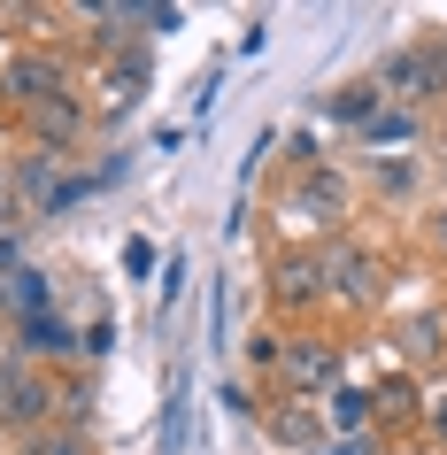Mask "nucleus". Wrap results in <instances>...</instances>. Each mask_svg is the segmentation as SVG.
I'll list each match as a JSON object with an SVG mask.
<instances>
[{"mask_svg":"<svg viewBox=\"0 0 447 455\" xmlns=\"http://www.w3.org/2000/svg\"><path fill=\"white\" fill-rule=\"evenodd\" d=\"M0 85H8V54H0Z\"/></svg>","mask_w":447,"mask_h":455,"instance_id":"nucleus-21","label":"nucleus"},{"mask_svg":"<svg viewBox=\"0 0 447 455\" xmlns=\"http://www.w3.org/2000/svg\"><path fill=\"white\" fill-rule=\"evenodd\" d=\"M0 93L16 100V108H39V100L70 93V70H62V54H47V47H16V54H8V85H0Z\"/></svg>","mask_w":447,"mask_h":455,"instance_id":"nucleus-2","label":"nucleus"},{"mask_svg":"<svg viewBox=\"0 0 447 455\" xmlns=\"http://www.w3.org/2000/svg\"><path fill=\"white\" fill-rule=\"evenodd\" d=\"M124 270L147 278V270H155V240H124Z\"/></svg>","mask_w":447,"mask_h":455,"instance_id":"nucleus-18","label":"nucleus"},{"mask_svg":"<svg viewBox=\"0 0 447 455\" xmlns=\"http://www.w3.org/2000/svg\"><path fill=\"white\" fill-rule=\"evenodd\" d=\"M163 455H186V379L170 386V409H163Z\"/></svg>","mask_w":447,"mask_h":455,"instance_id":"nucleus-14","label":"nucleus"},{"mask_svg":"<svg viewBox=\"0 0 447 455\" xmlns=\"http://www.w3.org/2000/svg\"><path fill=\"white\" fill-rule=\"evenodd\" d=\"M417 425L432 432V440H447V386H440V394H424V417H417Z\"/></svg>","mask_w":447,"mask_h":455,"instance_id":"nucleus-17","label":"nucleus"},{"mask_svg":"<svg viewBox=\"0 0 447 455\" xmlns=\"http://www.w3.org/2000/svg\"><path fill=\"white\" fill-rule=\"evenodd\" d=\"M424 417V394L409 371H386V379L371 386V432H401V425H417Z\"/></svg>","mask_w":447,"mask_h":455,"instance_id":"nucleus-6","label":"nucleus"},{"mask_svg":"<svg viewBox=\"0 0 447 455\" xmlns=\"http://www.w3.org/2000/svg\"><path fill=\"white\" fill-rule=\"evenodd\" d=\"M417 108H378V116L371 124H363V140H371V147H401V140H417Z\"/></svg>","mask_w":447,"mask_h":455,"instance_id":"nucleus-13","label":"nucleus"},{"mask_svg":"<svg viewBox=\"0 0 447 455\" xmlns=\"http://www.w3.org/2000/svg\"><path fill=\"white\" fill-rule=\"evenodd\" d=\"M270 293H278V309H316L331 293V270L316 247H285L278 263H270Z\"/></svg>","mask_w":447,"mask_h":455,"instance_id":"nucleus-3","label":"nucleus"},{"mask_svg":"<svg viewBox=\"0 0 447 455\" xmlns=\"http://www.w3.org/2000/svg\"><path fill=\"white\" fill-rule=\"evenodd\" d=\"M371 178H378V193H417V170L401 163V155H394V163L378 155V163H371Z\"/></svg>","mask_w":447,"mask_h":455,"instance_id":"nucleus-15","label":"nucleus"},{"mask_svg":"<svg viewBox=\"0 0 447 455\" xmlns=\"http://www.w3.org/2000/svg\"><path fill=\"white\" fill-rule=\"evenodd\" d=\"M409 100V108H417V100H432V93H447V54L440 47H417V54H394V62H386V70H378V100Z\"/></svg>","mask_w":447,"mask_h":455,"instance_id":"nucleus-4","label":"nucleus"},{"mask_svg":"<svg viewBox=\"0 0 447 455\" xmlns=\"http://www.w3.org/2000/svg\"><path fill=\"white\" fill-rule=\"evenodd\" d=\"M140 93H147V54L140 47H116V54H108V70H100V100H108V108H132Z\"/></svg>","mask_w":447,"mask_h":455,"instance_id":"nucleus-11","label":"nucleus"},{"mask_svg":"<svg viewBox=\"0 0 447 455\" xmlns=\"http://www.w3.org/2000/svg\"><path fill=\"white\" fill-rule=\"evenodd\" d=\"M247 363H255V371H278V363H285V339L278 332H255V339H247Z\"/></svg>","mask_w":447,"mask_h":455,"instance_id":"nucleus-16","label":"nucleus"},{"mask_svg":"<svg viewBox=\"0 0 447 455\" xmlns=\"http://www.w3.org/2000/svg\"><path fill=\"white\" fill-rule=\"evenodd\" d=\"M324 270H331V293H339V301H355V309L378 301V255L371 247H331Z\"/></svg>","mask_w":447,"mask_h":455,"instance_id":"nucleus-7","label":"nucleus"},{"mask_svg":"<svg viewBox=\"0 0 447 455\" xmlns=\"http://www.w3.org/2000/svg\"><path fill=\"white\" fill-rule=\"evenodd\" d=\"M278 386H285V402H324V394H339V339H285V363H278Z\"/></svg>","mask_w":447,"mask_h":455,"instance_id":"nucleus-1","label":"nucleus"},{"mask_svg":"<svg viewBox=\"0 0 447 455\" xmlns=\"http://www.w3.org/2000/svg\"><path fill=\"white\" fill-rule=\"evenodd\" d=\"M285 209L301 216V224H324V232H339V216H347V186L331 178V170H301V186H293V201Z\"/></svg>","mask_w":447,"mask_h":455,"instance_id":"nucleus-5","label":"nucleus"},{"mask_svg":"<svg viewBox=\"0 0 447 455\" xmlns=\"http://www.w3.org/2000/svg\"><path fill=\"white\" fill-rule=\"evenodd\" d=\"M324 425L347 432V440H371V386H339V394H324Z\"/></svg>","mask_w":447,"mask_h":455,"instance_id":"nucleus-12","label":"nucleus"},{"mask_svg":"<svg viewBox=\"0 0 447 455\" xmlns=\"http://www.w3.org/2000/svg\"><path fill=\"white\" fill-rule=\"evenodd\" d=\"M316 455H371V440H339V448H316Z\"/></svg>","mask_w":447,"mask_h":455,"instance_id":"nucleus-19","label":"nucleus"},{"mask_svg":"<svg viewBox=\"0 0 447 455\" xmlns=\"http://www.w3.org/2000/svg\"><path fill=\"white\" fill-rule=\"evenodd\" d=\"M47 455H85V448H77V440H54V448Z\"/></svg>","mask_w":447,"mask_h":455,"instance_id":"nucleus-20","label":"nucleus"},{"mask_svg":"<svg viewBox=\"0 0 447 455\" xmlns=\"http://www.w3.org/2000/svg\"><path fill=\"white\" fill-rule=\"evenodd\" d=\"M47 409H54L47 379H31V371H8L0 379V425H39Z\"/></svg>","mask_w":447,"mask_h":455,"instance_id":"nucleus-10","label":"nucleus"},{"mask_svg":"<svg viewBox=\"0 0 447 455\" xmlns=\"http://www.w3.org/2000/svg\"><path fill=\"white\" fill-rule=\"evenodd\" d=\"M262 432L278 448H324V402H278L262 417Z\"/></svg>","mask_w":447,"mask_h":455,"instance_id":"nucleus-9","label":"nucleus"},{"mask_svg":"<svg viewBox=\"0 0 447 455\" xmlns=\"http://www.w3.org/2000/svg\"><path fill=\"white\" fill-rule=\"evenodd\" d=\"M24 124H31V140L47 147H77V132H85V100L77 93H62V100H39V108H24Z\"/></svg>","mask_w":447,"mask_h":455,"instance_id":"nucleus-8","label":"nucleus"}]
</instances>
